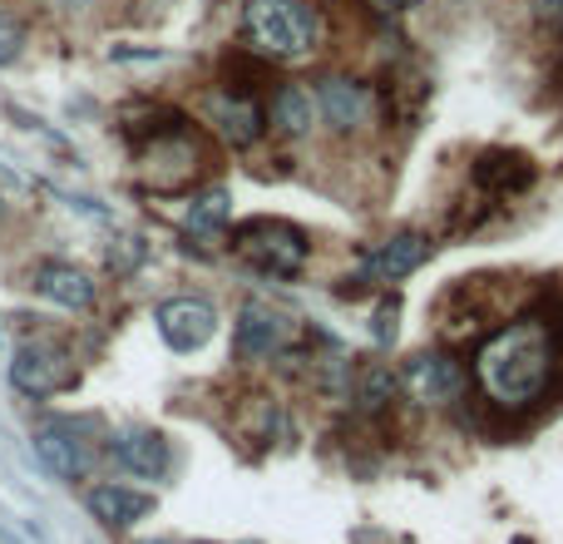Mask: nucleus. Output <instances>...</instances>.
Returning <instances> with one entry per match:
<instances>
[{"label":"nucleus","instance_id":"39448f33","mask_svg":"<svg viewBox=\"0 0 563 544\" xmlns=\"http://www.w3.org/2000/svg\"><path fill=\"white\" fill-rule=\"evenodd\" d=\"M10 381H15V391L45 401L75 387V361H69V351L59 341H45V337L20 341L15 361H10Z\"/></svg>","mask_w":563,"mask_h":544},{"label":"nucleus","instance_id":"4be33fe9","mask_svg":"<svg viewBox=\"0 0 563 544\" xmlns=\"http://www.w3.org/2000/svg\"><path fill=\"white\" fill-rule=\"evenodd\" d=\"M380 6H386V10H400V15H406V10H420V6H430V0H380Z\"/></svg>","mask_w":563,"mask_h":544},{"label":"nucleus","instance_id":"f03ea898","mask_svg":"<svg viewBox=\"0 0 563 544\" xmlns=\"http://www.w3.org/2000/svg\"><path fill=\"white\" fill-rule=\"evenodd\" d=\"M243 35L263 59H307L321 40V20L307 0H247Z\"/></svg>","mask_w":563,"mask_h":544},{"label":"nucleus","instance_id":"7ed1b4c3","mask_svg":"<svg viewBox=\"0 0 563 544\" xmlns=\"http://www.w3.org/2000/svg\"><path fill=\"white\" fill-rule=\"evenodd\" d=\"M238 253L253 258L263 272H273V278H297L301 268H307V233H301L297 224H282V218H253V224L238 228Z\"/></svg>","mask_w":563,"mask_h":544},{"label":"nucleus","instance_id":"f257e3e1","mask_svg":"<svg viewBox=\"0 0 563 544\" xmlns=\"http://www.w3.org/2000/svg\"><path fill=\"white\" fill-rule=\"evenodd\" d=\"M559 357H563V341L544 322L525 317L505 322L495 327L485 341L475 347V387L485 396L489 411H505V416H525V411L544 406L559 387Z\"/></svg>","mask_w":563,"mask_h":544},{"label":"nucleus","instance_id":"aec40b11","mask_svg":"<svg viewBox=\"0 0 563 544\" xmlns=\"http://www.w3.org/2000/svg\"><path fill=\"white\" fill-rule=\"evenodd\" d=\"M396 317H400V297H386L376 307V327H371L376 347H390V341H396Z\"/></svg>","mask_w":563,"mask_h":544},{"label":"nucleus","instance_id":"dca6fc26","mask_svg":"<svg viewBox=\"0 0 563 544\" xmlns=\"http://www.w3.org/2000/svg\"><path fill=\"white\" fill-rule=\"evenodd\" d=\"M267 119H273L287 139L311 134V119H317V95H311V89H301V85H282L273 95V115H267Z\"/></svg>","mask_w":563,"mask_h":544},{"label":"nucleus","instance_id":"a211bd4d","mask_svg":"<svg viewBox=\"0 0 563 544\" xmlns=\"http://www.w3.org/2000/svg\"><path fill=\"white\" fill-rule=\"evenodd\" d=\"M228 218H233V194H228V188H213V194L194 198V214H188V224H194V228H223Z\"/></svg>","mask_w":563,"mask_h":544},{"label":"nucleus","instance_id":"f3484780","mask_svg":"<svg viewBox=\"0 0 563 544\" xmlns=\"http://www.w3.org/2000/svg\"><path fill=\"white\" fill-rule=\"evenodd\" d=\"M400 371H390V367H380V361H371V367H361V377H356V401H361V411H386L390 401H400Z\"/></svg>","mask_w":563,"mask_h":544},{"label":"nucleus","instance_id":"20e7f679","mask_svg":"<svg viewBox=\"0 0 563 544\" xmlns=\"http://www.w3.org/2000/svg\"><path fill=\"white\" fill-rule=\"evenodd\" d=\"M400 387L416 406H455L465 396V367L455 361V351L426 347L400 367Z\"/></svg>","mask_w":563,"mask_h":544},{"label":"nucleus","instance_id":"1a4fd4ad","mask_svg":"<svg viewBox=\"0 0 563 544\" xmlns=\"http://www.w3.org/2000/svg\"><path fill=\"white\" fill-rule=\"evenodd\" d=\"M470 178H475V188L489 198H525L529 188L539 184V168H534V159L519 154V149H485V154L475 159V168H470Z\"/></svg>","mask_w":563,"mask_h":544},{"label":"nucleus","instance_id":"5701e85b","mask_svg":"<svg viewBox=\"0 0 563 544\" xmlns=\"http://www.w3.org/2000/svg\"><path fill=\"white\" fill-rule=\"evenodd\" d=\"M154 544H174V540H154Z\"/></svg>","mask_w":563,"mask_h":544},{"label":"nucleus","instance_id":"9b49d317","mask_svg":"<svg viewBox=\"0 0 563 544\" xmlns=\"http://www.w3.org/2000/svg\"><path fill=\"white\" fill-rule=\"evenodd\" d=\"M109 450H114L119 466L134 470V476H144V480L168 476V466H174V450H168V436H164V431H144V426L119 431V436L109 440Z\"/></svg>","mask_w":563,"mask_h":544},{"label":"nucleus","instance_id":"9d476101","mask_svg":"<svg viewBox=\"0 0 563 544\" xmlns=\"http://www.w3.org/2000/svg\"><path fill=\"white\" fill-rule=\"evenodd\" d=\"M430 253H435V243H430L426 233H416V228H406V233L386 238V243H380L376 253L366 258V272H361V282H366V278H376V282H400V278H410L416 268H426Z\"/></svg>","mask_w":563,"mask_h":544},{"label":"nucleus","instance_id":"423d86ee","mask_svg":"<svg viewBox=\"0 0 563 544\" xmlns=\"http://www.w3.org/2000/svg\"><path fill=\"white\" fill-rule=\"evenodd\" d=\"M154 322H158V337H164L174 351H203L218 331V312H213V302H203V297L158 302Z\"/></svg>","mask_w":563,"mask_h":544},{"label":"nucleus","instance_id":"6e6552de","mask_svg":"<svg viewBox=\"0 0 563 544\" xmlns=\"http://www.w3.org/2000/svg\"><path fill=\"white\" fill-rule=\"evenodd\" d=\"M317 115L327 119L336 134H356V129L371 124V115H376V99H371V89L361 85V79L351 75H327L317 79Z\"/></svg>","mask_w":563,"mask_h":544},{"label":"nucleus","instance_id":"412c9836","mask_svg":"<svg viewBox=\"0 0 563 544\" xmlns=\"http://www.w3.org/2000/svg\"><path fill=\"white\" fill-rule=\"evenodd\" d=\"M529 15L544 30H563V0H529Z\"/></svg>","mask_w":563,"mask_h":544},{"label":"nucleus","instance_id":"2eb2a0df","mask_svg":"<svg viewBox=\"0 0 563 544\" xmlns=\"http://www.w3.org/2000/svg\"><path fill=\"white\" fill-rule=\"evenodd\" d=\"M213 119H218V129H223L228 144H238V149L257 144V139H263V124H267L263 109H257L253 99H243V95H223V99H218Z\"/></svg>","mask_w":563,"mask_h":544},{"label":"nucleus","instance_id":"f8f14e48","mask_svg":"<svg viewBox=\"0 0 563 544\" xmlns=\"http://www.w3.org/2000/svg\"><path fill=\"white\" fill-rule=\"evenodd\" d=\"M85 505H89V515L109 530H134L139 520L154 515V496H148V490H129V486H114V480L89 490Z\"/></svg>","mask_w":563,"mask_h":544},{"label":"nucleus","instance_id":"ddd939ff","mask_svg":"<svg viewBox=\"0 0 563 544\" xmlns=\"http://www.w3.org/2000/svg\"><path fill=\"white\" fill-rule=\"evenodd\" d=\"M282 337H287V317L273 312L267 302H247V307L238 312V327H233L238 357H247V361L273 357V351L282 347Z\"/></svg>","mask_w":563,"mask_h":544},{"label":"nucleus","instance_id":"0eeeda50","mask_svg":"<svg viewBox=\"0 0 563 544\" xmlns=\"http://www.w3.org/2000/svg\"><path fill=\"white\" fill-rule=\"evenodd\" d=\"M30 440H35L40 460H45V466L55 470L59 480H85L89 466H95V450H89V440L79 436V426H75V421H65V416H45Z\"/></svg>","mask_w":563,"mask_h":544},{"label":"nucleus","instance_id":"6ab92c4d","mask_svg":"<svg viewBox=\"0 0 563 544\" xmlns=\"http://www.w3.org/2000/svg\"><path fill=\"white\" fill-rule=\"evenodd\" d=\"M20 55H25V25H20V20L0 6V69L15 65Z\"/></svg>","mask_w":563,"mask_h":544},{"label":"nucleus","instance_id":"4468645a","mask_svg":"<svg viewBox=\"0 0 563 544\" xmlns=\"http://www.w3.org/2000/svg\"><path fill=\"white\" fill-rule=\"evenodd\" d=\"M35 292L69 312H89L95 307V282H89L85 268L75 263H40L35 268Z\"/></svg>","mask_w":563,"mask_h":544}]
</instances>
